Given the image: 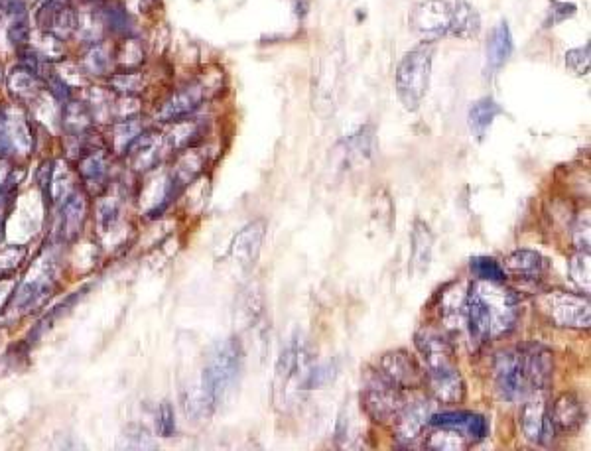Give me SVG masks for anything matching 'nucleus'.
Masks as SVG:
<instances>
[{
	"label": "nucleus",
	"instance_id": "f257e3e1",
	"mask_svg": "<svg viewBox=\"0 0 591 451\" xmlns=\"http://www.w3.org/2000/svg\"><path fill=\"white\" fill-rule=\"evenodd\" d=\"M314 367L312 353L300 337L290 339L282 349L274 369V404L278 408L290 404L300 392L310 390V371Z\"/></svg>",
	"mask_w": 591,
	"mask_h": 451
},
{
	"label": "nucleus",
	"instance_id": "f03ea898",
	"mask_svg": "<svg viewBox=\"0 0 591 451\" xmlns=\"http://www.w3.org/2000/svg\"><path fill=\"white\" fill-rule=\"evenodd\" d=\"M432 60H434V44L422 42L414 50L406 52L396 67L394 85L396 95L406 111H418L422 105L432 77Z\"/></svg>",
	"mask_w": 591,
	"mask_h": 451
},
{
	"label": "nucleus",
	"instance_id": "7ed1b4c3",
	"mask_svg": "<svg viewBox=\"0 0 591 451\" xmlns=\"http://www.w3.org/2000/svg\"><path fill=\"white\" fill-rule=\"evenodd\" d=\"M243 371V349L237 339H229L215 347L211 353L205 373L203 388L217 406L239 383Z\"/></svg>",
	"mask_w": 591,
	"mask_h": 451
},
{
	"label": "nucleus",
	"instance_id": "20e7f679",
	"mask_svg": "<svg viewBox=\"0 0 591 451\" xmlns=\"http://www.w3.org/2000/svg\"><path fill=\"white\" fill-rule=\"evenodd\" d=\"M458 6L460 0H422L408 16L410 28L426 42L446 36H458Z\"/></svg>",
	"mask_w": 591,
	"mask_h": 451
},
{
	"label": "nucleus",
	"instance_id": "39448f33",
	"mask_svg": "<svg viewBox=\"0 0 591 451\" xmlns=\"http://www.w3.org/2000/svg\"><path fill=\"white\" fill-rule=\"evenodd\" d=\"M536 308L546 322L566 329H588L591 323L590 298L566 290H550L536 298Z\"/></svg>",
	"mask_w": 591,
	"mask_h": 451
},
{
	"label": "nucleus",
	"instance_id": "423d86ee",
	"mask_svg": "<svg viewBox=\"0 0 591 451\" xmlns=\"http://www.w3.org/2000/svg\"><path fill=\"white\" fill-rule=\"evenodd\" d=\"M477 292L483 296L491 314V339H499L515 329L521 316V300L517 292L505 288L499 282H473Z\"/></svg>",
	"mask_w": 591,
	"mask_h": 451
},
{
	"label": "nucleus",
	"instance_id": "0eeeda50",
	"mask_svg": "<svg viewBox=\"0 0 591 451\" xmlns=\"http://www.w3.org/2000/svg\"><path fill=\"white\" fill-rule=\"evenodd\" d=\"M404 404L402 390L391 385L381 373L371 375L361 390V406L365 414L379 424L394 422Z\"/></svg>",
	"mask_w": 591,
	"mask_h": 451
},
{
	"label": "nucleus",
	"instance_id": "6e6552de",
	"mask_svg": "<svg viewBox=\"0 0 591 451\" xmlns=\"http://www.w3.org/2000/svg\"><path fill=\"white\" fill-rule=\"evenodd\" d=\"M414 343L428 369L426 375L450 371L456 367V349L444 331L434 327H422L416 331Z\"/></svg>",
	"mask_w": 591,
	"mask_h": 451
},
{
	"label": "nucleus",
	"instance_id": "1a4fd4ad",
	"mask_svg": "<svg viewBox=\"0 0 591 451\" xmlns=\"http://www.w3.org/2000/svg\"><path fill=\"white\" fill-rule=\"evenodd\" d=\"M495 385L501 398L515 402L526 398L532 390L528 387L521 361V351H505L495 361Z\"/></svg>",
	"mask_w": 591,
	"mask_h": 451
},
{
	"label": "nucleus",
	"instance_id": "9d476101",
	"mask_svg": "<svg viewBox=\"0 0 591 451\" xmlns=\"http://www.w3.org/2000/svg\"><path fill=\"white\" fill-rule=\"evenodd\" d=\"M379 373L396 388H418L426 383V375L418 361L404 349L385 353L379 361Z\"/></svg>",
	"mask_w": 591,
	"mask_h": 451
},
{
	"label": "nucleus",
	"instance_id": "9b49d317",
	"mask_svg": "<svg viewBox=\"0 0 591 451\" xmlns=\"http://www.w3.org/2000/svg\"><path fill=\"white\" fill-rule=\"evenodd\" d=\"M521 428L526 440L536 446H548L554 440L556 430L544 398L526 400L521 410Z\"/></svg>",
	"mask_w": 591,
	"mask_h": 451
},
{
	"label": "nucleus",
	"instance_id": "f8f14e48",
	"mask_svg": "<svg viewBox=\"0 0 591 451\" xmlns=\"http://www.w3.org/2000/svg\"><path fill=\"white\" fill-rule=\"evenodd\" d=\"M205 91H207L205 85H201L199 81L180 87L162 103V107L156 113V119L160 123H174V121L190 117L205 101V97H207Z\"/></svg>",
	"mask_w": 591,
	"mask_h": 451
},
{
	"label": "nucleus",
	"instance_id": "ddd939ff",
	"mask_svg": "<svg viewBox=\"0 0 591 451\" xmlns=\"http://www.w3.org/2000/svg\"><path fill=\"white\" fill-rule=\"evenodd\" d=\"M432 416V404L426 400H416L414 404H404L402 410L398 412V416L394 418L396 426H394V436L398 440V444L402 446H410L414 444L424 428H428V420Z\"/></svg>",
	"mask_w": 591,
	"mask_h": 451
},
{
	"label": "nucleus",
	"instance_id": "4468645a",
	"mask_svg": "<svg viewBox=\"0 0 591 451\" xmlns=\"http://www.w3.org/2000/svg\"><path fill=\"white\" fill-rule=\"evenodd\" d=\"M521 351V361L525 369L526 383L532 392L536 390H546L552 385V371H554V361H552V351L532 343L526 345Z\"/></svg>",
	"mask_w": 591,
	"mask_h": 451
},
{
	"label": "nucleus",
	"instance_id": "2eb2a0df",
	"mask_svg": "<svg viewBox=\"0 0 591 451\" xmlns=\"http://www.w3.org/2000/svg\"><path fill=\"white\" fill-rule=\"evenodd\" d=\"M264 233H266V223L263 219L249 223L245 229L237 233L231 247V257L243 270H251L257 264L261 247H263Z\"/></svg>",
	"mask_w": 591,
	"mask_h": 451
},
{
	"label": "nucleus",
	"instance_id": "dca6fc26",
	"mask_svg": "<svg viewBox=\"0 0 591 451\" xmlns=\"http://www.w3.org/2000/svg\"><path fill=\"white\" fill-rule=\"evenodd\" d=\"M550 418L556 432L576 434L586 422V410L582 400L576 394L564 392L554 400L550 408Z\"/></svg>",
	"mask_w": 591,
	"mask_h": 451
},
{
	"label": "nucleus",
	"instance_id": "f3484780",
	"mask_svg": "<svg viewBox=\"0 0 591 451\" xmlns=\"http://www.w3.org/2000/svg\"><path fill=\"white\" fill-rule=\"evenodd\" d=\"M463 316L467 322L471 341H475L477 345L491 341V314H489V308H487L483 296L477 292L475 284H471V288L467 290Z\"/></svg>",
	"mask_w": 591,
	"mask_h": 451
},
{
	"label": "nucleus",
	"instance_id": "a211bd4d",
	"mask_svg": "<svg viewBox=\"0 0 591 451\" xmlns=\"http://www.w3.org/2000/svg\"><path fill=\"white\" fill-rule=\"evenodd\" d=\"M428 426H448L463 432L473 444L489 436V422L485 416L475 412H440L432 414Z\"/></svg>",
	"mask_w": 591,
	"mask_h": 451
},
{
	"label": "nucleus",
	"instance_id": "6ab92c4d",
	"mask_svg": "<svg viewBox=\"0 0 591 451\" xmlns=\"http://www.w3.org/2000/svg\"><path fill=\"white\" fill-rule=\"evenodd\" d=\"M426 383L430 387L432 396L438 402L460 404L461 400L465 398V383H463V377H461L458 367H454L450 371L426 375Z\"/></svg>",
	"mask_w": 591,
	"mask_h": 451
},
{
	"label": "nucleus",
	"instance_id": "aec40b11",
	"mask_svg": "<svg viewBox=\"0 0 591 451\" xmlns=\"http://www.w3.org/2000/svg\"><path fill=\"white\" fill-rule=\"evenodd\" d=\"M434 235L424 221H416L412 229V247H410V266L414 276H422L428 272L432 262Z\"/></svg>",
	"mask_w": 591,
	"mask_h": 451
},
{
	"label": "nucleus",
	"instance_id": "412c9836",
	"mask_svg": "<svg viewBox=\"0 0 591 451\" xmlns=\"http://www.w3.org/2000/svg\"><path fill=\"white\" fill-rule=\"evenodd\" d=\"M513 34L507 22H499L497 28L493 30L489 44H487V67L491 73L499 71L503 65L509 62L513 54Z\"/></svg>",
	"mask_w": 591,
	"mask_h": 451
},
{
	"label": "nucleus",
	"instance_id": "4be33fe9",
	"mask_svg": "<svg viewBox=\"0 0 591 451\" xmlns=\"http://www.w3.org/2000/svg\"><path fill=\"white\" fill-rule=\"evenodd\" d=\"M503 113L501 105L491 99V97H483L479 101H475L469 109V129L477 136V140H483L487 136V132L491 129L493 121Z\"/></svg>",
	"mask_w": 591,
	"mask_h": 451
},
{
	"label": "nucleus",
	"instance_id": "5701e85b",
	"mask_svg": "<svg viewBox=\"0 0 591 451\" xmlns=\"http://www.w3.org/2000/svg\"><path fill=\"white\" fill-rule=\"evenodd\" d=\"M430 432L424 436V446L430 450L458 451L469 448L473 442L456 428L448 426H428Z\"/></svg>",
	"mask_w": 591,
	"mask_h": 451
},
{
	"label": "nucleus",
	"instance_id": "b1692460",
	"mask_svg": "<svg viewBox=\"0 0 591 451\" xmlns=\"http://www.w3.org/2000/svg\"><path fill=\"white\" fill-rule=\"evenodd\" d=\"M505 266L517 274V276H523L525 280H536L540 278L546 270H548V260L534 253V251H515L511 253L507 260H505Z\"/></svg>",
	"mask_w": 591,
	"mask_h": 451
},
{
	"label": "nucleus",
	"instance_id": "393cba45",
	"mask_svg": "<svg viewBox=\"0 0 591 451\" xmlns=\"http://www.w3.org/2000/svg\"><path fill=\"white\" fill-rule=\"evenodd\" d=\"M465 298H467V290H463V286L458 282L446 286L440 292V314L446 320L448 318H460V316H463Z\"/></svg>",
	"mask_w": 591,
	"mask_h": 451
},
{
	"label": "nucleus",
	"instance_id": "a878e982",
	"mask_svg": "<svg viewBox=\"0 0 591 451\" xmlns=\"http://www.w3.org/2000/svg\"><path fill=\"white\" fill-rule=\"evenodd\" d=\"M471 272L475 274L477 280H485V282H499L505 284L507 280V272L505 268L495 260L489 257H475L471 258L469 262Z\"/></svg>",
	"mask_w": 591,
	"mask_h": 451
},
{
	"label": "nucleus",
	"instance_id": "bb28decb",
	"mask_svg": "<svg viewBox=\"0 0 591 451\" xmlns=\"http://www.w3.org/2000/svg\"><path fill=\"white\" fill-rule=\"evenodd\" d=\"M568 268H570V278L588 294L590 292V251H578L574 257L570 258Z\"/></svg>",
	"mask_w": 591,
	"mask_h": 451
},
{
	"label": "nucleus",
	"instance_id": "cd10ccee",
	"mask_svg": "<svg viewBox=\"0 0 591 451\" xmlns=\"http://www.w3.org/2000/svg\"><path fill=\"white\" fill-rule=\"evenodd\" d=\"M576 4L574 2H562V0H552L550 4V10H548V16H546V22L544 26L550 28V26H556V24H562L564 20L572 18L576 14Z\"/></svg>",
	"mask_w": 591,
	"mask_h": 451
},
{
	"label": "nucleus",
	"instance_id": "c85d7f7f",
	"mask_svg": "<svg viewBox=\"0 0 591 451\" xmlns=\"http://www.w3.org/2000/svg\"><path fill=\"white\" fill-rule=\"evenodd\" d=\"M590 44L582 46V48H576V50H570L566 54V65L568 69H572L576 75H588L590 73Z\"/></svg>",
	"mask_w": 591,
	"mask_h": 451
},
{
	"label": "nucleus",
	"instance_id": "c756f323",
	"mask_svg": "<svg viewBox=\"0 0 591 451\" xmlns=\"http://www.w3.org/2000/svg\"><path fill=\"white\" fill-rule=\"evenodd\" d=\"M574 245L578 251H590V217H580L574 227Z\"/></svg>",
	"mask_w": 591,
	"mask_h": 451
},
{
	"label": "nucleus",
	"instance_id": "7c9ffc66",
	"mask_svg": "<svg viewBox=\"0 0 591 451\" xmlns=\"http://www.w3.org/2000/svg\"><path fill=\"white\" fill-rule=\"evenodd\" d=\"M158 430L164 438H170L176 432V420H174V410L168 402L162 404L160 414H158Z\"/></svg>",
	"mask_w": 591,
	"mask_h": 451
}]
</instances>
